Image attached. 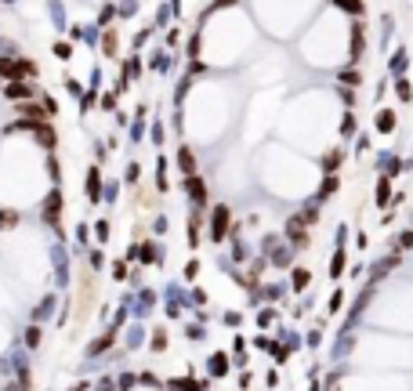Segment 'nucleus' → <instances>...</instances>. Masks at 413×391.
<instances>
[{
    "instance_id": "nucleus-1",
    "label": "nucleus",
    "mask_w": 413,
    "mask_h": 391,
    "mask_svg": "<svg viewBox=\"0 0 413 391\" xmlns=\"http://www.w3.org/2000/svg\"><path fill=\"white\" fill-rule=\"evenodd\" d=\"M0 76H8V80L37 76V62H29V58H19V62H8V58H0Z\"/></svg>"
},
{
    "instance_id": "nucleus-2",
    "label": "nucleus",
    "mask_w": 413,
    "mask_h": 391,
    "mask_svg": "<svg viewBox=\"0 0 413 391\" xmlns=\"http://www.w3.org/2000/svg\"><path fill=\"white\" fill-rule=\"evenodd\" d=\"M286 236L294 239V246H308V232H304V217H290L286 221Z\"/></svg>"
},
{
    "instance_id": "nucleus-3",
    "label": "nucleus",
    "mask_w": 413,
    "mask_h": 391,
    "mask_svg": "<svg viewBox=\"0 0 413 391\" xmlns=\"http://www.w3.org/2000/svg\"><path fill=\"white\" fill-rule=\"evenodd\" d=\"M228 221H232V210H228V207H218V210H214V243H221V239H225Z\"/></svg>"
},
{
    "instance_id": "nucleus-4",
    "label": "nucleus",
    "mask_w": 413,
    "mask_h": 391,
    "mask_svg": "<svg viewBox=\"0 0 413 391\" xmlns=\"http://www.w3.org/2000/svg\"><path fill=\"white\" fill-rule=\"evenodd\" d=\"M58 214H62V196L51 192L48 203H44V221H48V225H58Z\"/></svg>"
},
{
    "instance_id": "nucleus-5",
    "label": "nucleus",
    "mask_w": 413,
    "mask_h": 391,
    "mask_svg": "<svg viewBox=\"0 0 413 391\" xmlns=\"http://www.w3.org/2000/svg\"><path fill=\"white\" fill-rule=\"evenodd\" d=\"M33 131H37V138H40V145L55 149V131L48 127V123H33Z\"/></svg>"
},
{
    "instance_id": "nucleus-6",
    "label": "nucleus",
    "mask_w": 413,
    "mask_h": 391,
    "mask_svg": "<svg viewBox=\"0 0 413 391\" xmlns=\"http://www.w3.org/2000/svg\"><path fill=\"white\" fill-rule=\"evenodd\" d=\"M113 340H116V333L109 330V333H102V337H98L95 344H91V348H87V351H91V355H102V351H105V348H109V344H113Z\"/></svg>"
},
{
    "instance_id": "nucleus-7",
    "label": "nucleus",
    "mask_w": 413,
    "mask_h": 391,
    "mask_svg": "<svg viewBox=\"0 0 413 391\" xmlns=\"http://www.w3.org/2000/svg\"><path fill=\"white\" fill-rule=\"evenodd\" d=\"M8 98H15V102H22V105H26L33 95H29V87H26V84H11V87H8Z\"/></svg>"
},
{
    "instance_id": "nucleus-8",
    "label": "nucleus",
    "mask_w": 413,
    "mask_h": 391,
    "mask_svg": "<svg viewBox=\"0 0 413 391\" xmlns=\"http://www.w3.org/2000/svg\"><path fill=\"white\" fill-rule=\"evenodd\" d=\"M178 163H181V170H185V174H192V170H196V156H192V149H181V152H178Z\"/></svg>"
},
{
    "instance_id": "nucleus-9",
    "label": "nucleus",
    "mask_w": 413,
    "mask_h": 391,
    "mask_svg": "<svg viewBox=\"0 0 413 391\" xmlns=\"http://www.w3.org/2000/svg\"><path fill=\"white\" fill-rule=\"evenodd\" d=\"M377 131H380V134H388V131H395V113H388V109H384V113L377 116Z\"/></svg>"
},
{
    "instance_id": "nucleus-10",
    "label": "nucleus",
    "mask_w": 413,
    "mask_h": 391,
    "mask_svg": "<svg viewBox=\"0 0 413 391\" xmlns=\"http://www.w3.org/2000/svg\"><path fill=\"white\" fill-rule=\"evenodd\" d=\"M189 196H192L196 203H203V199H207V189H203V181H200V178H189Z\"/></svg>"
},
{
    "instance_id": "nucleus-11",
    "label": "nucleus",
    "mask_w": 413,
    "mask_h": 391,
    "mask_svg": "<svg viewBox=\"0 0 413 391\" xmlns=\"http://www.w3.org/2000/svg\"><path fill=\"white\" fill-rule=\"evenodd\" d=\"M189 246H200V217H189Z\"/></svg>"
},
{
    "instance_id": "nucleus-12",
    "label": "nucleus",
    "mask_w": 413,
    "mask_h": 391,
    "mask_svg": "<svg viewBox=\"0 0 413 391\" xmlns=\"http://www.w3.org/2000/svg\"><path fill=\"white\" fill-rule=\"evenodd\" d=\"M19 225V214L15 210H0V228H15Z\"/></svg>"
},
{
    "instance_id": "nucleus-13",
    "label": "nucleus",
    "mask_w": 413,
    "mask_h": 391,
    "mask_svg": "<svg viewBox=\"0 0 413 391\" xmlns=\"http://www.w3.org/2000/svg\"><path fill=\"white\" fill-rule=\"evenodd\" d=\"M308 286V268H294V290H304Z\"/></svg>"
},
{
    "instance_id": "nucleus-14",
    "label": "nucleus",
    "mask_w": 413,
    "mask_h": 391,
    "mask_svg": "<svg viewBox=\"0 0 413 391\" xmlns=\"http://www.w3.org/2000/svg\"><path fill=\"white\" fill-rule=\"evenodd\" d=\"M210 358H214V362H210V369H214V373H225V369H228V358H225V351L210 355Z\"/></svg>"
},
{
    "instance_id": "nucleus-15",
    "label": "nucleus",
    "mask_w": 413,
    "mask_h": 391,
    "mask_svg": "<svg viewBox=\"0 0 413 391\" xmlns=\"http://www.w3.org/2000/svg\"><path fill=\"white\" fill-rule=\"evenodd\" d=\"M26 344H29V348H37V344H40V326H29V333H26Z\"/></svg>"
},
{
    "instance_id": "nucleus-16",
    "label": "nucleus",
    "mask_w": 413,
    "mask_h": 391,
    "mask_svg": "<svg viewBox=\"0 0 413 391\" xmlns=\"http://www.w3.org/2000/svg\"><path fill=\"white\" fill-rule=\"evenodd\" d=\"M330 275H341V268H344V254H333V264H330Z\"/></svg>"
},
{
    "instance_id": "nucleus-17",
    "label": "nucleus",
    "mask_w": 413,
    "mask_h": 391,
    "mask_svg": "<svg viewBox=\"0 0 413 391\" xmlns=\"http://www.w3.org/2000/svg\"><path fill=\"white\" fill-rule=\"evenodd\" d=\"M337 4H341V8H348L351 15H359V11H362V4H359V0H337Z\"/></svg>"
},
{
    "instance_id": "nucleus-18",
    "label": "nucleus",
    "mask_w": 413,
    "mask_h": 391,
    "mask_svg": "<svg viewBox=\"0 0 413 391\" xmlns=\"http://www.w3.org/2000/svg\"><path fill=\"white\" fill-rule=\"evenodd\" d=\"M102 48H105V55H116V37L109 33V37H105V44H102Z\"/></svg>"
},
{
    "instance_id": "nucleus-19",
    "label": "nucleus",
    "mask_w": 413,
    "mask_h": 391,
    "mask_svg": "<svg viewBox=\"0 0 413 391\" xmlns=\"http://www.w3.org/2000/svg\"><path fill=\"white\" fill-rule=\"evenodd\" d=\"M196 272H200V261H189L185 264V279H196Z\"/></svg>"
},
{
    "instance_id": "nucleus-20",
    "label": "nucleus",
    "mask_w": 413,
    "mask_h": 391,
    "mask_svg": "<svg viewBox=\"0 0 413 391\" xmlns=\"http://www.w3.org/2000/svg\"><path fill=\"white\" fill-rule=\"evenodd\" d=\"M152 348L163 351V348H167V333H156V337H152Z\"/></svg>"
},
{
    "instance_id": "nucleus-21",
    "label": "nucleus",
    "mask_w": 413,
    "mask_h": 391,
    "mask_svg": "<svg viewBox=\"0 0 413 391\" xmlns=\"http://www.w3.org/2000/svg\"><path fill=\"white\" fill-rule=\"evenodd\" d=\"M388 192H391V189H388V181H380V189H377V203H384Z\"/></svg>"
},
{
    "instance_id": "nucleus-22",
    "label": "nucleus",
    "mask_w": 413,
    "mask_h": 391,
    "mask_svg": "<svg viewBox=\"0 0 413 391\" xmlns=\"http://www.w3.org/2000/svg\"><path fill=\"white\" fill-rule=\"evenodd\" d=\"M399 246H413V232H402V239H399Z\"/></svg>"
},
{
    "instance_id": "nucleus-23",
    "label": "nucleus",
    "mask_w": 413,
    "mask_h": 391,
    "mask_svg": "<svg viewBox=\"0 0 413 391\" xmlns=\"http://www.w3.org/2000/svg\"><path fill=\"white\" fill-rule=\"evenodd\" d=\"M98 391H113V380H102V387Z\"/></svg>"
}]
</instances>
